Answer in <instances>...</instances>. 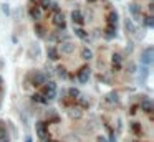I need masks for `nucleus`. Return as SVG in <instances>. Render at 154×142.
Masks as SVG:
<instances>
[{
    "label": "nucleus",
    "mask_w": 154,
    "mask_h": 142,
    "mask_svg": "<svg viewBox=\"0 0 154 142\" xmlns=\"http://www.w3.org/2000/svg\"><path fill=\"white\" fill-rule=\"evenodd\" d=\"M48 53H50V56H51V58H55V56H57V53H55V50H51V48L48 50Z\"/></svg>",
    "instance_id": "obj_7"
},
{
    "label": "nucleus",
    "mask_w": 154,
    "mask_h": 142,
    "mask_svg": "<svg viewBox=\"0 0 154 142\" xmlns=\"http://www.w3.org/2000/svg\"><path fill=\"white\" fill-rule=\"evenodd\" d=\"M75 32H76V35H78V36H80V38H83V40H86V35H85V33H83V30H75Z\"/></svg>",
    "instance_id": "obj_6"
},
{
    "label": "nucleus",
    "mask_w": 154,
    "mask_h": 142,
    "mask_svg": "<svg viewBox=\"0 0 154 142\" xmlns=\"http://www.w3.org/2000/svg\"><path fill=\"white\" fill-rule=\"evenodd\" d=\"M71 50H73L71 43H65V45H61V51H65V53H70Z\"/></svg>",
    "instance_id": "obj_4"
},
{
    "label": "nucleus",
    "mask_w": 154,
    "mask_h": 142,
    "mask_svg": "<svg viewBox=\"0 0 154 142\" xmlns=\"http://www.w3.org/2000/svg\"><path fill=\"white\" fill-rule=\"evenodd\" d=\"M129 10H131V13H133L134 17H138V12H139V10H138L136 5H131V7H129Z\"/></svg>",
    "instance_id": "obj_5"
},
{
    "label": "nucleus",
    "mask_w": 154,
    "mask_h": 142,
    "mask_svg": "<svg viewBox=\"0 0 154 142\" xmlns=\"http://www.w3.org/2000/svg\"><path fill=\"white\" fill-rule=\"evenodd\" d=\"M151 55H153V51H151V50H146V51H144V55H143V61H144L146 64H149V63H151Z\"/></svg>",
    "instance_id": "obj_2"
},
{
    "label": "nucleus",
    "mask_w": 154,
    "mask_h": 142,
    "mask_svg": "<svg viewBox=\"0 0 154 142\" xmlns=\"http://www.w3.org/2000/svg\"><path fill=\"white\" fill-rule=\"evenodd\" d=\"M36 132H38L40 137H45V129H43V122H38V124H36Z\"/></svg>",
    "instance_id": "obj_3"
},
{
    "label": "nucleus",
    "mask_w": 154,
    "mask_h": 142,
    "mask_svg": "<svg viewBox=\"0 0 154 142\" xmlns=\"http://www.w3.org/2000/svg\"><path fill=\"white\" fill-rule=\"evenodd\" d=\"M83 55H85V56H88V58H90V56H91V51H90V50H85V51H83Z\"/></svg>",
    "instance_id": "obj_8"
},
{
    "label": "nucleus",
    "mask_w": 154,
    "mask_h": 142,
    "mask_svg": "<svg viewBox=\"0 0 154 142\" xmlns=\"http://www.w3.org/2000/svg\"><path fill=\"white\" fill-rule=\"evenodd\" d=\"M25 142H32V141H30V139H27V141H25Z\"/></svg>",
    "instance_id": "obj_9"
},
{
    "label": "nucleus",
    "mask_w": 154,
    "mask_h": 142,
    "mask_svg": "<svg viewBox=\"0 0 154 142\" xmlns=\"http://www.w3.org/2000/svg\"><path fill=\"white\" fill-rule=\"evenodd\" d=\"M88 78H90V71L83 70L81 75H80V83H86V81H88Z\"/></svg>",
    "instance_id": "obj_1"
}]
</instances>
